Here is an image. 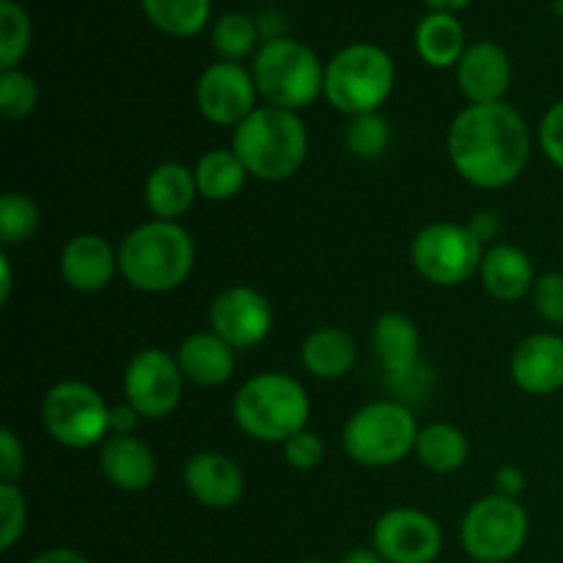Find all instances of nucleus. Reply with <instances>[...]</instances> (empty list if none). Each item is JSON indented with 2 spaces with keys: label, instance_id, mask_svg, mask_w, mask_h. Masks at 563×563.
I'll return each mask as SVG.
<instances>
[{
  "label": "nucleus",
  "instance_id": "nucleus-1",
  "mask_svg": "<svg viewBox=\"0 0 563 563\" xmlns=\"http://www.w3.org/2000/svg\"><path fill=\"white\" fill-rule=\"evenodd\" d=\"M449 154L456 174L484 190L520 179L531 159L528 124L511 104H471L449 130Z\"/></svg>",
  "mask_w": 563,
  "mask_h": 563
},
{
  "label": "nucleus",
  "instance_id": "nucleus-2",
  "mask_svg": "<svg viewBox=\"0 0 563 563\" xmlns=\"http://www.w3.org/2000/svg\"><path fill=\"white\" fill-rule=\"evenodd\" d=\"M196 262L192 236L174 220L137 225L119 247V269L126 284L148 295H163L185 284Z\"/></svg>",
  "mask_w": 563,
  "mask_h": 563
},
{
  "label": "nucleus",
  "instance_id": "nucleus-3",
  "mask_svg": "<svg viewBox=\"0 0 563 563\" xmlns=\"http://www.w3.org/2000/svg\"><path fill=\"white\" fill-rule=\"evenodd\" d=\"M231 148L251 176L262 181H284L306 163L308 132L300 115L269 104L256 108L234 126Z\"/></svg>",
  "mask_w": 563,
  "mask_h": 563
},
{
  "label": "nucleus",
  "instance_id": "nucleus-4",
  "mask_svg": "<svg viewBox=\"0 0 563 563\" xmlns=\"http://www.w3.org/2000/svg\"><path fill=\"white\" fill-rule=\"evenodd\" d=\"M236 427L262 443H286L302 432L311 416V401L302 385L286 374L267 372L247 379L234 396Z\"/></svg>",
  "mask_w": 563,
  "mask_h": 563
},
{
  "label": "nucleus",
  "instance_id": "nucleus-5",
  "mask_svg": "<svg viewBox=\"0 0 563 563\" xmlns=\"http://www.w3.org/2000/svg\"><path fill=\"white\" fill-rule=\"evenodd\" d=\"M253 82L273 108H308L324 91V69L317 53L295 38H273L253 60Z\"/></svg>",
  "mask_w": 563,
  "mask_h": 563
},
{
  "label": "nucleus",
  "instance_id": "nucleus-6",
  "mask_svg": "<svg viewBox=\"0 0 563 563\" xmlns=\"http://www.w3.org/2000/svg\"><path fill=\"white\" fill-rule=\"evenodd\" d=\"M396 82L394 60L374 44H350L324 69V97L335 110L352 115L377 113Z\"/></svg>",
  "mask_w": 563,
  "mask_h": 563
},
{
  "label": "nucleus",
  "instance_id": "nucleus-7",
  "mask_svg": "<svg viewBox=\"0 0 563 563\" xmlns=\"http://www.w3.org/2000/svg\"><path fill=\"white\" fill-rule=\"evenodd\" d=\"M416 416L401 401L361 407L344 427V451L363 467H390L418 443Z\"/></svg>",
  "mask_w": 563,
  "mask_h": 563
},
{
  "label": "nucleus",
  "instance_id": "nucleus-8",
  "mask_svg": "<svg viewBox=\"0 0 563 563\" xmlns=\"http://www.w3.org/2000/svg\"><path fill=\"white\" fill-rule=\"evenodd\" d=\"M528 511L517 498L489 495L476 500L462 520V548L478 563H506L528 539Z\"/></svg>",
  "mask_w": 563,
  "mask_h": 563
},
{
  "label": "nucleus",
  "instance_id": "nucleus-9",
  "mask_svg": "<svg viewBox=\"0 0 563 563\" xmlns=\"http://www.w3.org/2000/svg\"><path fill=\"white\" fill-rule=\"evenodd\" d=\"M42 421L55 443L66 449H91L108 440L110 410L91 385L66 379L44 396Z\"/></svg>",
  "mask_w": 563,
  "mask_h": 563
},
{
  "label": "nucleus",
  "instance_id": "nucleus-10",
  "mask_svg": "<svg viewBox=\"0 0 563 563\" xmlns=\"http://www.w3.org/2000/svg\"><path fill=\"white\" fill-rule=\"evenodd\" d=\"M482 240L471 225L432 223L412 240L410 258L418 273L438 286H456L482 269Z\"/></svg>",
  "mask_w": 563,
  "mask_h": 563
},
{
  "label": "nucleus",
  "instance_id": "nucleus-11",
  "mask_svg": "<svg viewBox=\"0 0 563 563\" xmlns=\"http://www.w3.org/2000/svg\"><path fill=\"white\" fill-rule=\"evenodd\" d=\"M181 374L179 361L165 350L148 346L130 361L124 374L126 405L135 407L143 418H165L181 401Z\"/></svg>",
  "mask_w": 563,
  "mask_h": 563
},
{
  "label": "nucleus",
  "instance_id": "nucleus-12",
  "mask_svg": "<svg viewBox=\"0 0 563 563\" xmlns=\"http://www.w3.org/2000/svg\"><path fill=\"white\" fill-rule=\"evenodd\" d=\"M374 550L385 563H434L443 550V531L418 509H394L374 526Z\"/></svg>",
  "mask_w": 563,
  "mask_h": 563
},
{
  "label": "nucleus",
  "instance_id": "nucleus-13",
  "mask_svg": "<svg viewBox=\"0 0 563 563\" xmlns=\"http://www.w3.org/2000/svg\"><path fill=\"white\" fill-rule=\"evenodd\" d=\"M209 324L231 350H251L273 330V308L262 291L251 286H231L212 300Z\"/></svg>",
  "mask_w": 563,
  "mask_h": 563
},
{
  "label": "nucleus",
  "instance_id": "nucleus-14",
  "mask_svg": "<svg viewBox=\"0 0 563 563\" xmlns=\"http://www.w3.org/2000/svg\"><path fill=\"white\" fill-rule=\"evenodd\" d=\"M256 82L240 64L220 60L201 75L196 88L198 110L203 119L220 126H240L256 104Z\"/></svg>",
  "mask_w": 563,
  "mask_h": 563
},
{
  "label": "nucleus",
  "instance_id": "nucleus-15",
  "mask_svg": "<svg viewBox=\"0 0 563 563\" xmlns=\"http://www.w3.org/2000/svg\"><path fill=\"white\" fill-rule=\"evenodd\" d=\"M456 80L473 104L504 102L511 86V60L495 42H476L456 64Z\"/></svg>",
  "mask_w": 563,
  "mask_h": 563
},
{
  "label": "nucleus",
  "instance_id": "nucleus-16",
  "mask_svg": "<svg viewBox=\"0 0 563 563\" xmlns=\"http://www.w3.org/2000/svg\"><path fill=\"white\" fill-rule=\"evenodd\" d=\"M185 484L192 498L207 509H231L245 493L240 465L218 451H201L185 465Z\"/></svg>",
  "mask_w": 563,
  "mask_h": 563
},
{
  "label": "nucleus",
  "instance_id": "nucleus-17",
  "mask_svg": "<svg viewBox=\"0 0 563 563\" xmlns=\"http://www.w3.org/2000/svg\"><path fill=\"white\" fill-rule=\"evenodd\" d=\"M511 377L522 390L548 396L563 388V339L553 333H533L511 355Z\"/></svg>",
  "mask_w": 563,
  "mask_h": 563
},
{
  "label": "nucleus",
  "instance_id": "nucleus-18",
  "mask_svg": "<svg viewBox=\"0 0 563 563\" xmlns=\"http://www.w3.org/2000/svg\"><path fill=\"white\" fill-rule=\"evenodd\" d=\"M119 253L99 234H77L60 251V275L77 291H102L113 280Z\"/></svg>",
  "mask_w": 563,
  "mask_h": 563
},
{
  "label": "nucleus",
  "instance_id": "nucleus-19",
  "mask_svg": "<svg viewBox=\"0 0 563 563\" xmlns=\"http://www.w3.org/2000/svg\"><path fill=\"white\" fill-rule=\"evenodd\" d=\"M99 465H102L104 478L124 493H141L152 487L157 476L154 451L132 434H110L102 443Z\"/></svg>",
  "mask_w": 563,
  "mask_h": 563
},
{
  "label": "nucleus",
  "instance_id": "nucleus-20",
  "mask_svg": "<svg viewBox=\"0 0 563 563\" xmlns=\"http://www.w3.org/2000/svg\"><path fill=\"white\" fill-rule=\"evenodd\" d=\"M176 361H179L185 379L201 385V388H218V385L229 383L236 368L234 350L218 333L187 335L176 352Z\"/></svg>",
  "mask_w": 563,
  "mask_h": 563
},
{
  "label": "nucleus",
  "instance_id": "nucleus-21",
  "mask_svg": "<svg viewBox=\"0 0 563 563\" xmlns=\"http://www.w3.org/2000/svg\"><path fill=\"white\" fill-rule=\"evenodd\" d=\"M484 289L504 302H517L533 291V264L526 251L515 245H493L482 258Z\"/></svg>",
  "mask_w": 563,
  "mask_h": 563
},
{
  "label": "nucleus",
  "instance_id": "nucleus-22",
  "mask_svg": "<svg viewBox=\"0 0 563 563\" xmlns=\"http://www.w3.org/2000/svg\"><path fill=\"white\" fill-rule=\"evenodd\" d=\"M372 346L377 352L388 377H399L418 366V350H421V335L416 322L405 313H383L374 322Z\"/></svg>",
  "mask_w": 563,
  "mask_h": 563
},
{
  "label": "nucleus",
  "instance_id": "nucleus-23",
  "mask_svg": "<svg viewBox=\"0 0 563 563\" xmlns=\"http://www.w3.org/2000/svg\"><path fill=\"white\" fill-rule=\"evenodd\" d=\"M146 207L157 220L181 218L198 196L196 174L181 163H165L154 168L146 179Z\"/></svg>",
  "mask_w": 563,
  "mask_h": 563
},
{
  "label": "nucleus",
  "instance_id": "nucleus-24",
  "mask_svg": "<svg viewBox=\"0 0 563 563\" xmlns=\"http://www.w3.org/2000/svg\"><path fill=\"white\" fill-rule=\"evenodd\" d=\"M300 361L313 377L339 379L355 366L357 361L355 339L341 328H319L302 341Z\"/></svg>",
  "mask_w": 563,
  "mask_h": 563
},
{
  "label": "nucleus",
  "instance_id": "nucleus-25",
  "mask_svg": "<svg viewBox=\"0 0 563 563\" xmlns=\"http://www.w3.org/2000/svg\"><path fill=\"white\" fill-rule=\"evenodd\" d=\"M416 47L418 55H421L429 66L445 69V66L460 64V58L465 55V31H462L460 20H456L454 14L432 11V14L418 25Z\"/></svg>",
  "mask_w": 563,
  "mask_h": 563
},
{
  "label": "nucleus",
  "instance_id": "nucleus-26",
  "mask_svg": "<svg viewBox=\"0 0 563 563\" xmlns=\"http://www.w3.org/2000/svg\"><path fill=\"white\" fill-rule=\"evenodd\" d=\"M192 174H196L198 196L209 198V201H229L245 187L247 179V168L236 157L234 148H212V152H207L198 159Z\"/></svg>",
  "mask_w": 563,
  "mask_h": 563
},
{
  "label": "nucleus",
  "instance_id": "nucleus-27",
  "mask_svg": "<svg viewBox=\"0 0 563 563\" xmlns=\"http://www.w3.org/2000/svg\"><path fill=\"white\" fill-rule=\"evenodd\" d=\"M416 454L429 471L454 473L467 462L471 445H467L462 429L451 427V423H432V427L421 429V434H418Z\"/></svg>",
  "mask_w": 563,
  "mask_h": 563
},
{
  "label": "nucleus",
  "instance_id": "nucleus-28",
  "mask_svg": "<svg viewBox=\"0 0 563 563\" xmlns=\"http://www.w3.org/2000/svg\"><path fill=\"white\" fill-rule=\"evenodd\" d=\"M143 11L168 36H196L209 20V0H141Z\"/></svg>",
  "mask_w": 563,
  "mask_h": 563
},
{
  "label": "nucleus",
  "instance_id": "nucleus-29",
  "mask_svg": "<svg viewBox=\"0 0 563 563\" xmlns=\"http://www.w3.org/2000/svg\"><path fill=\"white\" fill-rule=\"evenodd\" d=\"M38 223H42V212L25 192H5L0 198V240L5 247L31 240Z\"/></svg>",
  "mask_w": 563,
  "mask_h": 563
},
{
  "label": "nucleus",
  "instance_id": "nucleus-30",
  "mask_svg": "<svg viewBox=\"0 0 563 563\" xmlns=\"http://www.w3.org/2000/svg\"><path fill=\"white\" fill-rule=\"evenodd\" d=\"M258 42V25L242 11H231V14H223L218 22H214L212 31V47L223 55L225 60L236 64L245 55H251L256 49Z\"/></svg>",
  "mask_w": 563,
  "mask_h": 563
},
{
  "label": "nucleus",
  "instance_id": "nucleus-31",
  "mask_svg": "<svg viewBox=\"0 0 563 563\" xmlns=\"http://www.w3.org/2000/svg\"><path fill=\"white\" fill-rule=\"evenodd\" d=\"M31 44V20L14 0H0V66L14 69Z\"/></svg>",
  "mask_w": 563,
  "mask_h": 563
},
{
  "label": "nucleus",
  "instance_id": "nucleus-32",
  "mask_svg": "<svg viewBox=\"0 0 563 563\" xmlns=\"http://www.w3.org/2000/svg\"><path fill=\"white\" fill-rule=\"evenodd\" d=\"M344 143L355 157L361 159L379 157L390 143L388 121H385L379 113L352 115L350 124L344 126Z\"/></svg>",
  "mask_w": 563,
  "mask_h": 563
},
{
  "label": "nucleus",
  "instance_id": "nucleus-33",
  "mask_svg": "<svg viewBox=\"0 0 563 563\" xmlns=\"http://www.w3.org/2000/svg\"><path fill=\"white\" fill-rule=\"evenodd\" d=\"M38 102V88L31 75L20 69H5L0 75V113L9 121L27 119Z\"/></svg>",
  "mask_w": 563,
  "mask_h": 563
},
{
  "label": "nucleus",
  "instance_id": "nucleus-34",
  "mask_svg": "<svg viewBox=\"0 0 563 563\" xmlns=\"http://www.w3.org/2000/svg\"><path fill=\"white\" fill-rule=\"evenodd\" d=\"M27 504L16 484H0V550H11L25 533Z\"/></svg>",
  "mask_w": 563,
  "mask_h": 563
},
{
  "label": "nucleus",
  "instance_id": "nucleus-35",
  "mask_svg": "<svg viewBox=\"0 0 563 563\" xmlns=\"http://www.w3.org/2000/svg\"><path fill=\"white\" fill-rule=\"evenodd\" d=\"M533 306L544 322H563V273H544L533 284Z\"/></svg>",
  "mask_w": 563,
  "mask_h": 563
},
{
  "label": "nucleus",
  "instance_id": "nucleus-36",
  "mask_svg": "<svg viewBox=\"0 0 563 563\" xmlns=\"http://www.w3.org/2000/svg\"><path fill=\"white\" fill-rule=\"evenodd\" d=\"M284 456L291 467H297V471H313V467L324 460L322 438L302 429V432H297L295 438L286 440Z\"/></svg>",
  "mask_w": 563,
  "mask_h": 563
},
{
  "label": "nucleus",
  "instance_id": "nucleus-37",
  "mask_svg": "<svg viewBox=\"0 0 563 563\" xmlns=\"http://www.w3.org/2000/svg\"><path fill=\"white\" fill-rule=\"evenodd\" d=\"M539 141H542L550 163L563 170V99L544 113L542 124H539Z\"/></svg>",
  "mask_w": 563,
  "mask_h": 563
},
{
  "label": "nucleus",
  "instance_id": "nucleus-38",
  "mask_svg": "<svg viewBox=\"0 0 563 563\" xmlns=\"http://www.w3.org/2000/svg\"><path fill=\"white\" fill-rule=\"evenodd\" d=\"M25 471V449L11 429L0 432V476L3 484H14Z\"/></svg>",
  "mask_w": 563,
  "mask_h": 563
},
{
  "label": "nucleus",
  "instance_id": "nucleus-39",
  "mask_svg": "<svg viewBox=\"0 0 563 563\" xmlns=\"http://www.w3.org/2000/svg\"><path fill=\"white\" fill-rule=\"evenodd\" d=\"M495 489H498V495H506V498H520L526 493V473L515 465L500 467L498 476H495Z\"/></svg>",
  "mask_w": 563,
  "mask_h": 563
},
{
  "label": "nucleus",
  "instance_id": "nucleus-40",
  "mask_svg": "<svg viewBox=\"0 0 563 563\" xmlns=\"http://www.w3.org/2000/svg\"><path fill=\"white\" fill-rule=\"evenodd\" d=\"M137 423V412L132 405H119L110 410V432L113 434H132Z\"/></svg>",
  "mask_w": 563,
  "mask_h": 563
},
{
  "label": "nucleus",
  "instance_id": "nucleus-41",
  "mask_svg": "<svg viewBox=\"0 0 563 563\" xmlns=\"http://www.w3.org/2000/svg\"><path fill=\"white\" fill-rule=\"evenodd\" d=\"M471 231L478 236V240H482V245H484V242H489V240H495V236H498L500 223H498V218H495L493 212H482V214H476V218H473Z\"/></svg>",
  "mask_w": 563,
  "mask_h": 563
},
{
  "label": "nucleus",
  "instance_id": "nucleus-42",
  "mask_svg": "<svg viewBox=\"0 0 563 563\" xmlns=\"http://www.w3.org/2000/svg\"><path fill=\"white\" fill-rule=\"evenodd\" d=\"M31 563H91V561H88L82 553H77V550L53 548V550H44V553H38Z\"/></svg>",
  "mask_w": 563,
  "mask_h": 563
},
{
  "label": "nucleus",
  "instance_id": "nucleus-43",
  "mask_svg": "<svg viewBox=\"0 0 563 563\" xmlns=\"http://www.w3.org/2000/svg\"><path fill=\"white\" fill-rule=\"evenodd\" d=\"M341 563H385V561L374 548H357V550H350Z\"/></svg>",
  "mask_w": 563,
  "mask_h": 563
},
{
  "label": "nucleus",
  "instance_id": "nucleus-44",
  "mask_svg": "<svg viewBox=\"0 0 563 563\" xmlns=\"http://www.w3.org/2000/svg\"><path fill=\"white\" fill-rule=\"evenodd\" d=\"M0 275H3V280H0V300L9 302L14 278H11V262H9V256H5V253H0Z\"/></svg>",
  "mask_w": 563,
  "mask_h": 563
},
{
  "label": "nucleus",
  "instance_id": "nucleus-45",
  "mask_svg": "<svg viewBox=\"0 0 563 563\" xmlns=\"http://www.w3.org/2000/svg\"><path fill=\"white\" fill-rule=\"evenodd\" d=\"M427 3L432 5L434 11H445V14H451V11H456V9H465L471 0H427Z\"/></svg>",
  "mask_w": 563,
  "mask_h": 563
},
{
  "label": "nucleus",
  "instance_id": "nucleus-46",
  "mask_svg": "<svg viewBox=\"0 0 563 563\" xmlns=\"http://www.w3.org/2000/svg\"><path fill=\"white\" fill-rule=\"evenodd\" d=\"M300 563H324V561H300Z\"/></svg>",
  "mask_w": 563,
  "mask_h": 563
}]
</instances>
